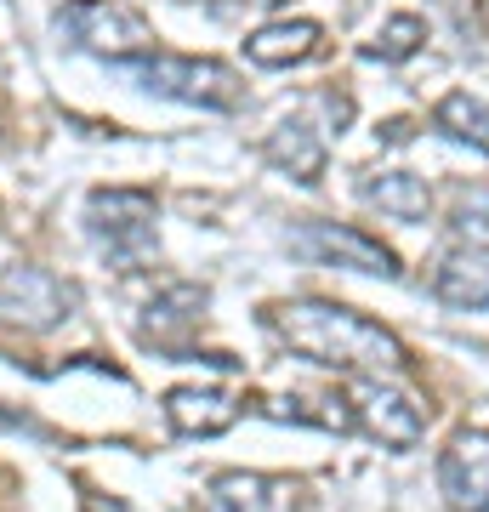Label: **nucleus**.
Returning a JSON list of instances; mask_svg holds the SVG:
<instances>
[{
    "mask_svg": "<svg viewBox=\"0 0 489 512\" xmlns=\"http://www.w3.org/2000/svg\"><path fill=\"white\" fill-rule=\"evenodd\" d=\"M262 330L273 342L308 365L342 370V376H381V370H404L410 348H404L381 319L325 302V296H290V302H268L262 308Z\"/></svg>",
    "mask_w": 489,
    "mask_h": 512,
    "instance_id": "obj_1",
    "label": "nucleus"
},
{
    "mask_svg": "<svg viewBox=\"0 0 489 512\" xmlns=\"http://www.w3.org/2000/svg\"><path fill=\"white\" fill-rule=\"evenodd\" d=\"M86 234L109 268L137 274L160 256V205L148 188H91L86 194Z\"/></svg>",
    "mask_w": 489,
    "mask_h": 512,
    "instance_id": "obj_2",
    "label": "nucleus"
},
{
    "mask_svg": "<svg viewBox=\"0 0 489 512\" xmlns=\"http://www.w3.org/2000/svg\"><path fill=\"white\" fill-rule=\"evenodd\" d=\"M120 74H126L137 92L148 97H171V103H188V109H239V97H245V80H239L228 63H217V57H177V52H143L131 57V63H120Z\"/></svg>",
    "mask_w": 489,
    "mask_h": 512,
    "instance_id": "obj_3",
    "label": "nucleus"
},
{
    "mask_svg": "<svg viewBox=\"0 0 489 512\" xmlns=\"http://www.w3.org/2000/svg\"><path fill=\"white\" fill-rule=\"evenodd\" d=\"M52 23L74 52L103 57L109 69L154 52V29H148V18L137 6H126V0H63Z\"/></svg>",
    "mask_w": 489,
    "mask_h": 512,
    "instance_id": "obj_4",
    "label": "nucleus"
},
{
    "mask_svg": "<svg viewBox=\"0 0 489 512\" xmlns=\"http://www.w3.org/2000/svg\"><path fill=\"white\" fill-rule=\"evenodd\" d=\"M80 308V291L69 279H57L40 262H6L0 268V325L23 330V336H46V330L69 325Z\"/></svg>",
    "mask_w": 489,
    "mask_h": 512,
    "instance_id": "obj_5",
    "label": "nucleus"
},
{
    "mask_svg": "<svg viewBox=\"0 0 489 512\" xmlns=\"http://www.w3.org/2000/svg\"><path fill=\"white\" fill-rule=\"evenodd\" d=\"M205 308H211V291L194 285V279H171L160 291L143 302V319H137V336H143L148 348L171 353V359H211L217 370H239V359L228 353H194V330L205 325Z\"/></svg>",
    "mask_w": 489,
    "mask_h": 512,
    "instance_id": "obj_6",
    "label": "nucleus"
},
{
    "mask_svg": "<svg viewBox=\"0 0 489 512\" xmlns=\"http://www.w3.org/2000/svg\"><path fill=\"white\" fill-rule=\"evenodd\" d=\"M290 251L313 262V268H347V274H370V279H399V256L387 251L376 234L347 228V222H296L290 228Z\"/></svg>",
    "mask_w": 489,
    "mask_h": 512,
    "instance_id": "obj_7",
    "label": "nucleus"
},
{
    "mask_svg": "<svg viewBox=\"0 0 489 512\" xmlns=\"http://www.w3.org/2000/svg\"><path fill=\"white\" fill-rule=\"evenodd\" d=\"M347 404H353V427H364L387 450H416L421 433H427V410L404 387L381 382V376H359L353 393H347Z\"/></svg>",
    "mask_w": 489,
    "mask_h": 512,
    "instance_id": "obj_8",
    "label": "nucleus"
},
{
    "mask_svg": "<svg viewBox=\"0 0 489 512\" xmlns=\"http://www.w3.org/2000/svg\"><path fill=\"white\" fill-rule=\"evenodd\" d=\"M438 495L450 501V512H489V433L484 427H461L438 450Z\"/></svg>",
    "mask_w": 489,
    "mask_h": 512,
    "instance_id": "obj_9",
    "label": "nucleus"
},
{
    "mask_svg": "<svg viewBox=\"0 0 489 512\" xmlns=\"http://www.w3.org/2000/svg\"><path fill=\"white\" fill-rule=\"evenodd\" d=\"M330 137L325 126H313L308 114H285L279 126L268 131V143H262V154H268L273 171H285L290 183H302L313 188L319 177H325V154H330Z\"/></svg>",
    "mask_w": 489,
    "mask_h": 512,
    "instance_id": "obj_10",
    "label": "nucleus"
},
{
    "mask_svg": "<svg viewBox=\"0 0 489 512\" xmlns=\"http://www.w3.org/2000/svg\"><path fill=\"white\" fill-rule=\"evenodd\" d=\"M165 421L182 439H217L239 421V399L222 387H171L165 393Z\"/></svg>",
    "mask_w": 489,
    "mask_h": 512,
    "instance_id": "obj_11",
    "label": "nucleus"
},
{
    "mask_svg": "<svg viewBox=\"0 0 489 512\" xmlns=\"http://www.w3.org/2000/svg\"><path fill=\"white\" fill-rule=\"evenodd\" d=\"M319 52H325V29L313 18H273L262 29H251V40H245V57L256 69H296Z\"/></svg>",
    "mask_w": 489,
    "mask_h": 512,
    "instance_id": "obj_12",
    "label": "nucleus"
},
{
    "mask_svg": "<svg viewBox=\"0 0 489 512\" xmlns=\"http://www.w3.org/2000/svg\"><path fill=\"white\" fill-rule=\"evenodd\" d=\"M359 200L393 222H427L433 217V188L416 171H364Z\"/></svg>",
    "mask_w": 489,
    "mask_h": 512,
    "instance_id": "obj_13",
    "label": "nucleus"
},
{
    "mask_svg": "<svg viewBox=\"0 0 489 512\" xmlns=\"http://www.w3.org/2000/svg\"><path fill=\"white\" fill-rule=\"evenodd\" d=\"M433 296L444 302V308H489V251L455 245L450 256H438Z\"/></svg>",
    "mask_w": 489,
    "mask_h": 512,
    "instance_id": "obj_14",
    "label": "nucleus"
},
{
    "mask_svg": "<svg viewBox=\"0 0 489 512\" xmlns=\"http://www.w3.org/2000/svg\"><path fill=\"white\" fill-rule=\"evenodd\" d=\"M433 126L444 131L450 143H467V148H478V154H489V103L484 97H472V92L438 97Z\"/></svg>",
    "mask_w": 489,
    "mask_h": 512,
    "instance_id": "obj_15",
    "label": "nucleus"
},
{
    "mask_svg": "<svg viewBox=\"0 0 489 512\" xmlns=\"http://www.w3.org/2000/svg\"><path fill=\"white\" fill-rule=\"evenodd\" d=\"M427 46V23L416 12H399V18H387L376 35L364 40V57L370 63H404V57H416Z\"/></svg>",
    "mask_w": 489,
    "mask_h": 512,
    "instance_id": "obj_16",
    "label": "nucleus"
},
{
    "mask_svg": "<svg viewBox=\"0 0 489 512\" xmlns=\"http://www.w3.org/2000/svg\"><path fill=\"white\" fill-rule=\"evenodd\" d=\"M211 512H273V484L262 473H217Z\"/></svg>",
    "mask_w": 489,
    "mask_h": 512,
    "instance_id": "obj_17",
    "label": "nucleus"
},
{
    "mask_svg": "<svg viewBox=\"0 0 489 512\" xmlns=\"http://www.w3.org/2000/svg\"><path fill=\"white\" fill-rule=\"evenodd\" d=\"M450 234L467 251H489V188H461L450 205Z\"/></svg>",
    "mask_w": 489,
    "mask_h": 512,
    "instance_id": "obj_18",
    "label": "nucleus"
}]
</instances>
